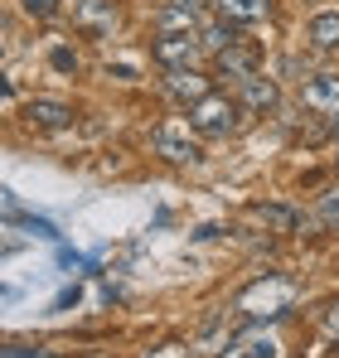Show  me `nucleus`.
<instances>
[{"label":"nucleus","mask_w":339,"mask_h":358,"mask_svg":"<svg viewBox=\"0 0 339 358\" xmlns=\"http://www.w3.org/2000/svg\"><path fill=\"white\" fill-rule=\"evenodd\" d=\"M151 145H155V155H165V160H174V165L204 160V145H199V136H194L189 121H160L155 136H151Z\"/></svg>","instance_id":"f257e3e1"},{"label":"nucleus","mask_w":339,"mask_h":358,"mask_svg":"<svg viewBox=\"0 0 339 358\" xmlns=\"http://www.w3.org/2000/svg\"><path fill=\"white\" fill-rule=\"evenodd\" d=\"M189 126L199 136H228V131H237V102L223 92H209L204 102L189 107Z\"/></svg>","instance_id":"f03ea898"},{"label":"nucleus","mask_w":339,"mask_h":358,"mask_svg":"<svg viewBox=\"0 0 339 358\" xmlns=\"http://www.w3.org/2000/svg\"><path fill=\"white\" fill-rule=\"evenodd\" d=\"M291 296H296V286H291L286 276H262V281H252V286L237 296V310H247V315H262L257 305H286Z\"/></svg>","instance_id":"7ed1b4c3"},{"label":"nucleus","mask_w":339,"mask_h":358,"mask_svg":"<svg viewBox=\"0 0 339 358\" xmlns=\"http://www.w3.org/2000/svg\"><path fill=\"white\" fill-rule=\"evenodd\" d=\"M199 39L194 34H160L155 44H151V54H155V63H165L170 73L174 68H194V59H199Z\"/></svg>","instance_id":"20e7f679"},{"label":"nucleus","mask_w":339,"mask_h":358,"mask_svg":"<svg viewBox=\"0 0 339 358\" xmlns=\"http://www.w3.org/2000/svg\"><path fill=\"white\" fill-rule=\"evenodd\" d=\"M305 107H315V112H339V73H315V78H305Z\"/></svg>","instance_id":"39448f33"},{"label":"nucleus","mask_w":339,"mask_h":358,"mask_svg":"<svg viewBox=\"0 0 339 358\" xmlns=\"http://www.w3.org/2000/svg\"><path fill=\"white\" fill-rule=\"evenodd\" d=\"M165 87L179 97V102H189V107H194V102H204V97L214 92V83H209L199 68H174V73L165 78Z\"/></svg>","instance_id":"423d86ee"},{"label":"nucleus","mask_w":339,"mask_h":358,"mask_svg":"<svg viewBox=\"0 0 339 358\" xmlns=\"http://www.w3.org/2000/svg\"><path fill=\"white\" fill-rule=\"evenodd\" d=\"M310 44L315 49H339V10L310 15Z\"/></svg>","instance_id":"0eeeda50"},{"label":"nucleus","mask_w":339,"mask_h":358,"mask_svg":"<svg viewBox=\"0 0 339 358\" xmlns=\"http://www.w3.org/2000/svg\"><path fill=\"white\" fill-rule=\"evenodd\" d=\"M242 102L257 107V112H267V107H277V87L262 73H252V78H242Z\"/></svg>","instance_id":"6e6552de"},{"label":"nucleus","mask_w":339,"mask_h":358,"mask_svg":"<svg viewBox=\"0 0 339 358\" xmlns=\"http://www.w3.org/2000/svg\"><path fill=\"white\" fill-rule=\"evenodd\" d=\"M219 15L233 24H252V20L267 15V0H219Z\"/></svg>","instance_id":"1a4fd4ad"},{"label":"nucleus","mask_w":339,"mask_h":358,"mask_svg":"<svg viewBox=\"0 0 339 358\" xmlns=\"http://www.w3.org/2000/svg\"><path fill=\"white\" fill-rule=\"evenodd\" d=\"M219 68H223L228 78H237V83H242V78H252V73H257V59H252L247 49H237V44H233V49L219 54Z\"/></svg>","instance_id":"9d476101"},{"label":"nucleus","mask_w":339,"mask_h":358,"mask_svg":"<svg viewBox=\"0 0 339 358\" xmlns=\"http://www.w3.org/2000/svg\"><path fill=\"white\" fill-rule=\"evenodd\" d=\"M29 121H39V126H68L73 107H63V102H29Z\"/></svg>","instance_id":"9b49d317"},{"label":"nucleus","mask_w":339,"mask_h":358,"mask_svg":"<svg viewBox=\"0 0 339 358\" xmlns=\"http://www.w3.org/2000/svg\"><path fill=\"white\" fill-rule=\"evenodd\" d=\"M199 44H204V49H214V54L233 49V44H237V34H233V20H219V24H209V29L199 34Z\"/></svg>","instance_id":"f8f14e48"},{"label":"nucleus","mask_w":339,"mask_h":358,"mask_svg":"<svg viewBox=\"0 0 339 358\" xmlns=\"http://www.w3.org/2000/svg\"><path fill=\"white\" fill-rule=\"evenodd\" d=\"M223 358H277V344L272 339H247V344H233Z\"/></svg>","instance_id":"ddd939ff"},{"label":"nucleus","mask_w":339,"mask_h":358,"mask_svg":"<svg viewBox=\"0 0 339 358\" xmlns=\"http://www.w3.org/2000/svg\"><path fill=\"white\" fill-rule=\"evenodd\" d=\"M257 218H262V223H277V228H291V223H296V213H291V208H277V203H272V208L262 203Z\"/></svg>","instance_id":"4468645a"},{"label":"nucleus","mask_w":339,"mask_h":358,"mask_svg":"<svg viewBox=\"0 0 339 358\" xmlns=\"http://www.w3.org/2000/svg\"><path fill=\"white\" fill-rule=\"evenodd\" d=\"M25 5V15H34V20H49V15H58V0H20Z\"/></svg>","instance_id":"2eb2a0df"},{"label":"nucleus","mask_w":339,"mask_h":358,"mask_svg":"<svg viewBox=\"0 0 339 358\" xmlns=\"http://www.w3.org/2000/svg\"><path fill=\"white\" fill-rule=\"evenodd\" d=\"M25 228H29L34 238H58V228H54V223H49V218H34V213L25 218Z\"/></svg>","instance_id":"dca6fc26"},{"label":"nucleus","mask_w":339,"mask_h":358,"mask_svg":"<svg viewBox=\"0 0 339 358\" xmlns=\"http://www.w3.org/2000/svg\"><path fill=\"white\" fill-rule=\"evenodd\" d=\"M54 68H58V73H73V68H78V59H73L68 49H54Z\"/></svg>","instance_id":"f3484780"},{"label":"nucleus","mask_w":339,"mask_h":358,"mask_svg":"<svg viewBox=\"0 0 339 358\" xmlns=\"http://www.w3.org/2000/svg\"><path fill=\"white\" fill-rule=\"evenodd\" d=\"M5 358H49V354H44V349H25V344H10V349H5Z\"/></svg>","instance_id":"a211bd4d"},{"label":"nucleus","mask_w":339,"mask_h":358,"mask_svg":"<svg viewBox=\"0 0 339 358\" xmlns=\"http://www.w3.org/2000/svg\"><path fill=\"white\" fill-rule=\"evenodd\" d=\"M151 358H194V354H189L184 344H165V349H155Z\"/></svg>","instance_id":"6ab92c4d"},{"label":"nucleus","mask_w":339,"mask_h":358,"mask_svg":"<svg viewBox=\"0 0 339 358\" xmlns=\"http://www.w3.org/2000/svg\"><path fill=\"white\" fill-rule=\"evenodd\" d=\"M320 213H325L330 223H339V194H335V199H325V203H320Z\"/></svg>","instance_id":"aec40b11"},{"label":"nucleus","mask_w":339,"mask_h":358,"mask_svg":"<svg viewBox=\"0 0 339 358\" xmlns=\"http://www.w3.org/2000/svg\"><path fill=\"white\" fill-rule=\"evenodd\" d=\"M73 300H78V286H73V291H63V296L54 300V310H68V305H73Z\"/></svg>","instance_id":"412c9836"},{"label":"nucleus","mask_w":339,"mask_h":358,"mask_svg":"<svg viewBox=\"0 0 339 358\" xmlns=\"http://www.w3.org/2000/svg\"><path fill=\"white\" fill-rule=\"evenodd\" d=\"M325 324H330V329H335V334H339V305H335V310H330V320H325Z\"/></svg>","instance_id":"4be33fe9"},{"label":"nucleus","mask_w":339,"mask_h":358,"mask_svg":"<svg viewBox=\"0 0 339 358\" xmlns=\"http://www.w3.org/2000/svg\"><path fill=\"white\" fill-rule=\"evenodd\" d=\"M170 5H189V10H199V5H204V0H170Z\"/></svg>","instance_id":"5701e85b"},{"label":"nucleus","mask_w":339,"mask_h":358,"mask_svg":"<svg viewBox=\"0 0 339 358\" xmlns=\"http://www.w3.org/2000/svg\"><path fill=\"white\" fill-rule=\"evenodd\" d=\"M330 131H335V136H339V112H330Z\"/></svg>","instance_id":"b1692460"}]
</instances>
